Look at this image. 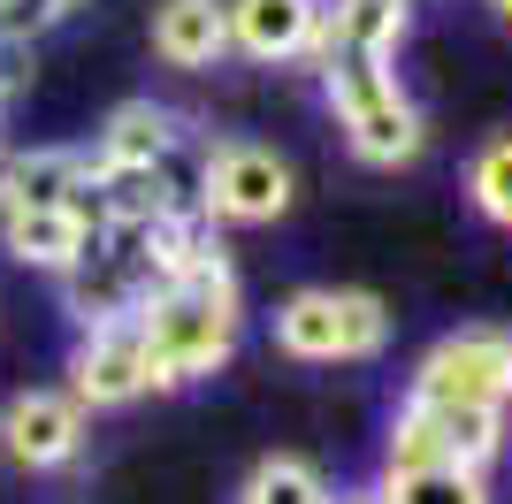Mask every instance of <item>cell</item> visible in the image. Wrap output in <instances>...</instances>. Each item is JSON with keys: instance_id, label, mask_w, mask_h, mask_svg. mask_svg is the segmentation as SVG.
I'll return each mask as SVG.
<instances>
[{"instance_id": "1", "label": "cell", "mask_w": 512, "mask_h": 504, "mask_svg": "<svg viewBox=\"0 0 512 504\" xmlns=\"http://www.w3.org/2000/svg\"><path fill=\"white\" fill-rule=\"evenodd\" d=\"M138 336H146L153 390H184V382L230 367L237 336H245V291H237V268L222 260V245L199 252L192 268H176L169 283H153L138 306Z\"/></svg>"}, {"instance_id": "2", "label": "cell", "mask_w": 512, "mask_h": 504, "mask_svg": "<svg viewBox=\"0 0 512 504\" xmlns=\"http://www.w3.org/2000/svg\"><path fill=\"white\" fill-rule=\"evenodd\" d=\"M321 92H329V115H337L344 146L360 153L367 168H406L421 161L428 123L413 92L398 84V69L375 62V54H329L321 62Z\"/></svg>"}, {"instance_id": "3", "label": "cell", "mask_w": 512, "mask_h": 504, "mask_svg": "<svg viewBox=\"0 0 512 504\" xmlns=\"http://www.w3.org/2000/svg\"><path fill=\"white\" fill-rule=\"evenodd\" d=\"M390 344V314L375 291H337V283H314V291H291L276 306V352L306 359V367H337V359H375Z\"/></svg>"}, {"instance_id": "4", "label": "cell", "mask_w": 512, "mask_h": 504, "mask_svg": "<svg viewBox=\"0 0 512 504\" xmlns=\"http://www.w3.org/2000/svg\"><path fill=\"white\" fill-rule=\"evenodd\" d=\"M199 214H207V222H230V230L283 222V214H291V161H283L276 146H253V138L207 146L199 153Z\"/></svg>"}, {"instance_id": "5", "label": "cell", "mask_w": 512, "mask_h": 504, "mask_svg": "<svg viewBox=\"0 0 512 504\" xmlns=\"http://www.w3.org/2000/svg\"><path fill=\"white\" fill-rule=\"evenodd\" d=\"M413 405H512V329H451L406 375Z\"/></svg>"}, {"instance_id": "6", "label": "cell", "mask_w": 512, "mask_h": 504, "mask_svg": "<svg viewBox=\"0 0 512 504\" xmlns=\"http://www.w3.org/2000/svg\"><path fill=\"white\" fill-rule=\"evenodd\" d=\"M146 390H153V367H146V336H138V314L77 329V352H69V398L85 405V413L130 405V398H146Z\"/></svg>"}, {"instance_id": "7", "label": "cell", "mask_w": 512, "mask_h": 504, "mask_svg": "<svg viewBox=\"0 0 512 504\" xmlns=\"http://www.w3.org/2000/svg\"><path fill=\"white\" fill-rule=\"evenodd\" d=\"M0 451L31 474H62L85 451V405L69 390H16L0 405Z\"/></svg>"}, {"instance_id": "8", "label": "cell", "mask_w": 512, "mask_h": 504, "mask_svg": "<svg viewBox=\"0 0 512 504\" xmlns=\"http://www.w3.org/2000/svg\"><path fill=\"white\" fill-rule=\"evenodd\" d=\"M230 46L245 62H299L329 54V0H222Z\"/></svg>"}, {"instance_id": "9", "label": "cell", "mask_w": 512, "mask_h": 504, "mask_svg": "<svg viewBox=\"0 0 512 504\" xmlns=\"http://www.w3.org/2000/svg\"><path fill=\"white\" fill-rule=\"evenodd\" d=\"M184 146V123H176V107L161 100H123L107 107L100 138H92V168H146V161H169V153Z\"/></svg>"}, {"instance_id": "10", "label": "cell", "mask_w": 512, "mask_h": 504, "mask_svg": "<svg viewBox=\"0 0 512 504\" xmlns=\"http://www.w3.org/2000/svg\"><path fill=\"white\" fill-rule=\"evenodd\" d=\"M92 176L85 146H31V153H0V214L8 207H54Z\"/></svg>"}, {"instance_id": "11", "label": "cell", "mask_w": 512, "mask_h": 504, "mask_svg": "<svg viewBox=\"0 0 512 504\" xmlns=\"http://www.w3.org/2000/svg\"><path fill=\"white\" fill-rule=\"evenodd\" d=\"M153 54L169 69H214L230 54L222 0H153Z\"/></svg>"}, {"instance_id": "12", "label": "cell", "mask_w": 512, "mask_h": 504, "mask_svg": "<svg viewBox=\"0 0 512 504\" xmlns=\"http://www.w3.org/2000/svg\"><path fill=\"white\" fill-rule=\"evenodd\" d=\"M406 31H413V0H329V54H375V62H390L406 46Z\"/></svg>"}, {"instance_id": "13", "label": "cell", "mask_w": 512, "mask_h": 504, "mask_svg": "<svg viewBox=\"0 0 512 504\" xmlns=\"http://www.w3.org/2000/svg\"><path fill=\"white\" fill-rule=\"evenodd\" d=\"M0 252L23 260V268L62 275L69 260L85 252V230H77L69 214H54V207H8V214H0Z\"/></svg>"}, {"instance_id": "14", "label": "cell", "mask_w": 512, "mask_h": 504, "mask_svg": "<svg viewBox=\"0 0 512 504\" xmlns=\"http://www.w3.org/2000/svg\"><path fill=\"white\" fill-rule=\"evenodd\" d=\"M421 413L436 420L444 459L467 466V474H482V466L505 451V413H497V405H421Z\"/></svg>"}, {"instance_id": "15", "label": "cell", "mask_w": 512, "mask_h": 504, "mask_svg": "<svg viewBox=\"0 0 512 504\" xmlns=\"http://www.w3.org/2000/svg\"><path fill=\"white\" fill-rule=\"evenodd\" d=\"M237 504H337V489H329V474H321L314 459L276 451V459H260L253 474H245Z\"/></svg>"}, {"instance_id": "16", "label": "cell", "mask_w": 512, "mask_h": 504, "mask_svg": "<svg viewBox=\"0 0 512 504\" xmlns=\"http://www.w3.org/2000/svg\"><path fill=\"white\" fill-rule=\"evenodd\" d=\"M375 504H490V489L467 466H413V474H383Z\"/></svg>"}, {"instance_id": "17", "label": "cell", "mask_w": 512, "mask_h": 504, "mask_svg": "<svg viewBox=\"0 0 512 504\" xmlns=\"http://www.w3.org/2000/svg\"><path fill=\"white\" fill-rule=\"evenodd\" d=\"M467 199L490 214L497 230H512V130H505V138H490V146L467 161Z\"/></svg>"}, {"instance_id": "18", "label": "cell", "mask_w": 512, "mask_h": 504, "mask_svg": "<svg viewBox=\"0 0 512 504\" xmlns=\"http://www.w3.org/2000/svg\"><path fill=\"white\" fill-rule=\"evenodd\" d=\"M77 8H85V0H8V8H0V31H8V39H39V31L69 23Z\"/></svg>"}, {"instance_id": "19", "label": "cell", "mask_w": 512, "mask_h": 504, "mask_svg": "<svg viewBox=\"0 0 512 504\" xmlns=\"http://www.w3.org/2000/svg\"><path fill=\"white\" fill-rule=\"evenodd\" d=\"M31 92V39H8L0 31V123H8V107Z\"/></svg>"}, {"instance_id": "20", "label": "cell", "mask_w": 512, "mask_h": 504, "mask_svg": "<svg viewBox=\"0 0 512 504\" xmlns=\"http://www.w3.org/2000/svg\"><path fill=\"white\" fill-rule=\"evenodd\" d=\"M490 8H497V16H505V23H512V0H490Z\"/></svg>"}, {"instance_id": "21", "label": "cell", "mask_w": 512, "mask_h": 504, "mask_svg": "<svg viewBox=\"0 0 512 504\" xmlns=\"http://www.w3.org/2000/svg\"><path fill=\"white\" fill-rule=\"evenodd\" d=\"M337 504H375V497H337Z\"/></svg>"}, {"instance_id": "22", "label": "cell", "mask_w": 512, "mask_h": 504, "mask_svg": "<svg viewBox=\"0 0 512 504\" xmlns=\"http://www.w3.org/2000/svg\"><path fill=\"white\" fill-rule=\"evenodd\" d=\"M0 8H8V0H0Z\"/></svg>"}, {"instance_id": "23", "label": "cell", "mask_w": 512, "mask_h": 504, "mask_svg": "<svg viewBox=\"0 0 512 504\" xmlns=\"http://www.w3.org/2000/svg\"><path fill=\"white\" fill-rule=\"evenodd\" d=\"M0 153H8V146H0Z\"/></svg>"}]
</instances>
